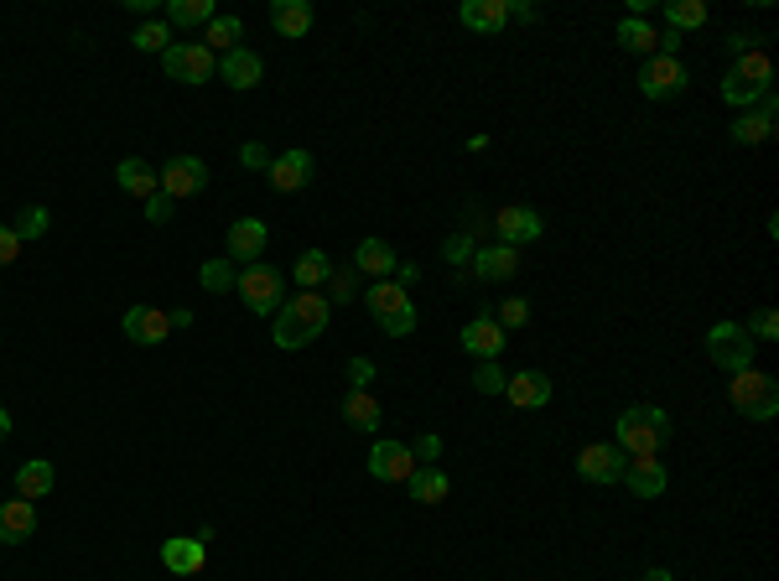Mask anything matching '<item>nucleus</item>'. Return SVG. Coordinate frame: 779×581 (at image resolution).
Returning <instances> with one entry per match:
<instances>
[{
    "label": "nucleus",
    "mask_w": 779,
    "mask_h": 581,
    "mask_svg": "<svg viewBox=\"0 0 779 581\" xmlns=\"http://www.w3.org/2000/svg\"><path fill=\"white\" fill-rule=\"evenodd\" d=\"M328 317H332V306L323 291H297L291 302H281L271 338H276V349H286V353L307 349V343H317V338L328 332Z\"/></svg>",
    "instance_id": "nucleus-1"
},
{
    "label": "nucleus",
    "mask_w": 779,
    "mask_h": 581,
    "mask_svg": "<svg viewBox=\"0 0 779 581\" xmlns=\"http://www.w3.org/2000/svg\"><path fill=\"white\" fill-rule=\"evenodd\" d=\"M665 442H670V416L661 405H629L618 416V452L624 457H661Z\"/></svg>",
    "instance_id": "nucleus-2"
},
{
    "label": "nucleus",
    "mask_w": 779,
    "mask_h": 581,
    "mask_svg": "<svg viewBox=\"0 0 779 581\" xmlns=\"http://www.w3.org/2000/svg\"><path fill=\"white\" fill-rule=\"evenodd\" d=\"M364 306H369V317L379 323V332H390V338H411V332H416V302H411V291H401L395 280H369V286H364Z\"/></svg>",
    "instance_id": "nucleus-3"
},
{
    "label": "nucleus",
    "mask_w": 779,
    "mask_h": 581,
    "mask_svg": "<svg viewBox=\"0 0 779 581\" xmlns=\"http://www.w3.org/2000/svg\"><path fill=\"white\" fill-rule=\"evenodd\" d=\"M728 400L738 405V416H749V420H775V416H779V384H775V374H758L754 364L732 374Z\"/></svg>",
    "instance_id": "nucleus-4"
},
{
    "label": "nucleus",
    "mask_w": 779,
    "mask_h": 581,
    "mask_svg": "<svg viewBox=\"0 0 779 581\" xmlns=\"http://www.w3.org/2000/svg\"><path fill=\"white\" fill-rule=\"evenodd\" d=\"M235 291H239V302L250 306L255 317H276V312H281V302H286V276L276 270V265L255 260V265H244V270H239Z\"/></svg>",
    "instance_id": "nucleus-5"
},
{
    "label": "nucleus",
    "mask_w": 779,
    "mask_h": 581,
    "mask_svg": "<svg viewBox=\"0 0 779 581\" xmlns=\"http://www.w3.org/2000/svg\"><path fill=\"white\" fill-rule=\"evenodd\" d=\"M707 358L723 374H738L754 364V338L743 332V323H717L707 332Z\"/></svg>",
    "instance_id": "nucleus-6"
},
{
    "label": "nucleus",
    "mask_w": 779,
    "mask_h": 581,
    "mask_svg": "<svg viewBox=\"0 0 779 581\" xmlns=\"http://www.w3.org/2000/svg\"><path fill=\"white\" fill-rule=\"evenodd\" d=\"M162 63H166V78H177V84H209V78H218V58L203 42H172L162 52Z\"/></svg>",
    "instance_id": "nucleus-7"
},
{
    "label": "nucleus",
    "mask_w": 779,
    "mask_h": 581,
    "mask_svg": "<svg viewBox=\"0 0 779 581\" xmlns=\"http://www.w3.org/2000/svg\"><path fill=\"white\" fill-rule=\"evenodd\" d=\"M156 187H162L172 203L198 198V192L209 187V162H203V156H172L166 166H156Z\"/></svg>",
    "instance_id": "nucleus-8"
},
{
    "label": "nucleus",
    "mask_w": 779,
    "mask_h": 581,
    "mask_svg": "<svg viewBox=\"0 0 779 581\" xmlns=\"http://www.w3.org/2000/svg\"><path fill=\"white\" fill-rule=\"evenodd\" d=\"M686 78H691V73H686L681 58H661V52H655V58L639 63V93H644V99H676V93L686 89Z\"/></svg>",
    "instance_id": "nucleus-9"
},
{
    "label": "nucleus",
    "mask_w": 779,
    "mask_h": 581,
    "mask_svg": "<svg viewBox=\"0 0 779 581\" xmlns=\"http://www.w3.org/2000/svg\"><path fill=\"white\" fill-rule=\"evenodd\" d=\"M120 332L136 343V349H156V343H166L172 338V312H162V306H125V317H120Z\"/></svg>",
    "instance_id": "nucleus-10"
},
{
    "label": "nucleus",
    "mask_w": 779,
    "mask_h": 581,
    "mask_svg": "<svg viewBox=\"0 0 779 581\" xmlns=\"http://www.w3.org/2000/svg\"><path fill=\"white\" fill-rule=\"evenodd\" d=\"M364 472H369L375 483H411L416 452H411L405 442H375V452L364 457Z\"/></svg>",
    "instance_id": "nucleus-11"
},
{
    "label": "nucleus",
    "mask_w": 779,
    "mask_h": 581,
    "mask_svg": "<svg viewBox=\"0 0 779 581\" xmlns=\"http://www.w3.org/2000/svg\"><path fill=\"white\" fill-rule=\"evenodd\" d=\"M494 233H499V244H510V250H525V244H536V239L545 233V224H541V213H536V209H525V203H510V209L494 213Z\"/></svg>",
    "instance_id": "nucleus-12"
},
{
    "label": "nucleus",
    "mask_w": 779,
    "mask_h": 581,
    "mask_svg": "<svg viewBox=\"0 0 779 581\" xmlns=\"http://www.w3.org/2000/svg\"><path fill=\"white\" fill-rule=\"evenodd\" d=\"M624 452L614 442H592L577 452V478H588V483H618L624 478Z\"/></svg>",
    "instance_id": "nucleus-13"
},
{
    "label": "nucleus",
    "mask_w": 779,
    "mask_h": 581,
    "mask_svg": "<svg viewBox=\"0 0 779 581\" xmlns=\"http://www.w3.org/2000/svg\"><path fill=\"white\" fill-rule=\"evenodd\" d=\"M312 172H317L312 151H302V146H297V151L271 156V172H265V177H271V187H276V192H302V187L312 182Z\"/></svg>",
    "instance_id": "nucleus-14"
},
{
    "label": "nucleus",
    "mask_w": 779,
    "mask_h": 581,
    "mask_svg": "<svg viewBox=\"0 0 779 581\" xmlns=\"http://www.w3.org/2000/svg\"><path fill=\"white\" fill-rule=\"evenodd\" d=\"M265 239H271V229H265L260 218H235V224H229V239H224V255L235 260V265H255V260L265 255Z\"/></svg>",
    "instance_id": "nucleus-15"
},
{
    "label": "nucleus",
    "mask_w": 779,
    "mask_h": 581,
    "mask_svg": "<svg viewBox=\"0 0 779 581\" xmlns=\"http://www.w3.org/2000/svg\"><path fill=\"white\" fill-rule=\"evenodd\" d=\"M504 400H510L515 411H545V405H551V374H541V369L510 374V384H504Z\"/></svg>",
    "instance_id": "nucleus-16"
},
{
    "label": "nucleus",
    "mask_w": 779,
    "mask_h": 581,
    "mask_svg": "<svg viewBox=\"0 0 779 581\" xmlns=\"http://www.w3.org/2000/svg\"><path fill=\"white\" fill-rule=\"evenodd\" d=\"M775 119H779V99L769 93L758 110H743V115L732 119V140H738V146H764V140H775V130H779Z\"/></svg>",
    "instance_id": "nucleus-17"
},
{
    "label": "nucleus",
    "mask_w": 779,
    "mask_h": 581,
    "mask_svg": "<svg viewBox=\"0 0 779 581\" xmlns=\"http://www.w3.org/2000/svg\"><path fill=\"white\" fill-rule=\"evenodd\" d=\"M504 343H510V332L494 323V312H478V317L463 327V349H468L478 364H483V358H499Z\"/></svg>",
    "instance_id": "nucleus-18"
},
{
    "label": "nucleus",
    "mask_w": 779,
    "mask_h": 581,
    "mask_svg": "<svg viewBox=\"0 0 779 581\" xmlns=\"http://www.w3.org/2000/svg\"><path fill=\"white\" fill-rule=\"evenodd\" d=\"M618 483H629V493H634V498H661L665 483H670V472H665L661 457H629Z\"/></svg>",
    "instance_id": "nucleus-19"
},
{
    "label": "nucleus",
    "mask_w": 779,
    "mask_h": 581,
    "mask_svg": "<svg viewBox=\"0 0 779 581\" xmlns=\"http://www.w3.org/2000/svg\"><path fill=\"white\" fill-rule=\"evenodd\" d=\"M162 566L172 571V577H198L203 566H209V545L198 535H177L162 545Z\"/></svg>",
    "instance_id": "nucleus-20"
},
{
    "label": "nucleus",
    "mask_w": 779,
    "mask_h": 581,
    "mask_svg": "<svg viewBox=\"0 0 779 581\" xmlns=\"http://www.w3.org/2000/svg\"><path fill=\"white\" fill-rule=\"evenodd\" d=\"M260 73H265V63H260V52H250V47H235V52H224L218 58V78L229 84V89H255Z\"/></svg>",
    "instance_id": "nucleus-21"
},
{
    "label": "nucleus",
    "mask_w": 779,
    "mask_h": 581,
    "mask_svg": "<svg viewBox=\"0 0 779 581\" xmlns=\"http://www.w3.org/2000/svg\"><path fill=\"white\" fill-rule=\"evenodd\" d=\"M37 535V504L32 498H11L0 504V545H22Z\"/></svg>",
    "instance_id": "nucleus-22"
},
{
    "label": "nucleus",
    "mask_w": 779,
    "mask_h": 581,
    "mask_svg": "<svg viewBox=\"0 0 779 581\" xmlns=\"http://www.w3.org/2000/svg\"><path fill=\"white\" fill-rule=\"evenodd\" d=\"M395 265H401V255H395L385 239H359V250H354V270H359V276L390 280V276H395Z\"/></svg>",
    "instance_id": "nucleus-23"
},
{
    "label": "nucleus",
    "mask_w": 779,
    "mask_h": 581,
    "mask_svg": "<svg viewBox=\"0 0 779 581\" xmlns=\"http://www.w3.org/2000/svg\"><path fill=\"white\" fill-rule=\"evenodd\" d=\"M519 270V250L510 244H483V250H473V276L478 280H510Z\"/></svg>",
    "instance_id": "nucleus-24"
},
{
    "label": "nucleus",
    "mask_w": 779,
    "mask_h": 581,
    "mask_svg": "<svg viewBox=\"0 0 779 581\" xmlns=\"http://www.w3.org/2000/svg\"><path fill=\"white\" fill-rule=\"evenodd\" d=\"M115 187L125 192V198H151L156 192V166L151 162H141V156H125V162L115 166Z\"/></svg>",
    "instance_id": "nucleus-25"
},
{
    "label": "nucleus",
    "mask_w": 779,
    "mask_h": 581,
    "mask_svg": "<svg viewBox=\"0 0 779 581\" xmlns=\"http://www.w3.org/2000/svg\"><path fill=\"white\" fill-rule=\"evenodd\" d=\"M457 22L468 26V31H504L510 26V0H468L457 11Z\"/></svg>",
    "instance_id": "nucleus-26"
},
{
    "label": "nucleus",
    "mask_w": 779,
    "mask_h": 581,
    "mask_svg": "<svg viewBox=\"0 0 779 581\" xmlns=\"http://www.w3.org/2000/svg\"><path fill=\"white\" fill-rule=\"evenodd\" d=\"M52 483H58V472H52V463L48 457H32V463H22L16 467V498H48L52 493Z\"/></svg>",
    "instance_id": "nucleus-27"
},
{
    "label": "nucleus",
    "mask_w": 779,
    "mask_h": 581,
    "mask_svg": "<svg viewBox=\"0 0 779 581\" xmlns=\"http://www.w3.org/2000/svg\"><path fill=\"white\" fill-rule=\"evenodd\" d=\"M732 78L749 84V89H775V63H769V52H764V47H749V52L732 63Z\"/></svg>",
    "instance_id": "nucleus-28"
},
{
    "label": "nucleus",
    "mask_w": 779,
    "mask_h": 581,
    "mask_svg": "<svg viewBox=\"0 0 779 581\" xmlns=\"http://www.w3.org/2000/svg\"><path fill=\"white\" fill-rule=\"evenodd\" d=\"M338 411H343V420H349L354 431H379V420H385V416H379V400H375V390H349Z\"/></svg>",
    "instance_id": "nucleus-29"
},
{
    "label": "nucleus",
    "mask_w": 779,
    "mask_h": 581,
    "mask_svg": "<svg viewBox=\"0 0 779 581\" xmlns=\"http://www.w3.org/2000/svg\"><path fill=\"white\" fill-rule=\"evenodd\" d=\"M323 296H328V306H349L364 296V276H359L354 265H332L328 280H323Z\"/></svg>",
    "instance_id": "nucleus-30"
},
{
    "label": "nucleus",
    "mask_w": 779,
    "mask_h": 581,
    "mask_svg": "<svg viewBox=\"0 0 779 581\" xmlns=\"http://www.w3.org/2000/svg\"><path fill=\"white\" fill-rule=\"evenodd\" d=\"M271 26H276L281 37H291V42H297V37H307L312 5H307V0H276V5H271Z\"/></svg>",
    "instance_id": "nucleus-31"
},
{
    "label": "nucleus",
    "mask_w": 779,
    "mask_h": 581,
    "mask_svg": "<svg viewBox=\"0 0 779 581\" xmlns=\"http://www.w3.org/2000/svg\"><path fill=\"white\" fill-rule=\"evenodd\" d=\"M328 270H332L328 250H302V255H297V265H291V280H297V291H323Z\"/></svg>",
    "instance_id": "nucleus-32"
},
{
    "label": "nucleus",
    "mask_w": 779,
    "mask_h": 581,
    "mask_svg": "<svg viewBox=\"0 0 779 581\" xmlns=\"http://www.w3.org/2000/svg\"><path fill=\"white\" fill-rule=\"evenodd\" d=\"M405 489H411V498H416V504H442V498L452 493V478L442 472V467H416Z\"/></svg>",
    "instance_id": "nucleus-33"
},
{
    "label": "nucleus",
    "mask_w": 779,
    "mask_h": 581,
    "mask_svg": "<svg viewBox=\"0 0 779 581\" xmlns=\"http://www.w3.org/2000/svg\"><path fill=\"white\" fill-rule=\"evenodd\" d=\"M618 42H624V52L650 58V52H661V31L644 22V16H624V22H618Z\"/></svg>",
    "instance_id": "nucleus-34"
},
{
    "label": "nucleus",
    "mask_w": 779,
    "mask_h": 581,
    "mask_svg": "<svg viewBox=\"0 0 779 581\" xmlns=\"http://www.w3.org/2000/svg\"><path fill=\"white\" fill-rule=\"evenodd\" d=\"M235 280H239V270H235V260H229V255L203 260V265H198V286H203L209 296H218V291H235Z\"/></svg>",
    "instance_id": "nucleus-35"
},
{
    "label": "nucleus",
    "mask_w": 779,
    "mask_h": 581,
    "mask_svg": "<svg viewBox=\"0 0 779 581\" xmlns=\"http://www.w3.org/2000/svg\"><path fill=\"white\" fill-rule=\"evenodd\" d=\"M213 16V0H166V26H209Z\"/></svg>",
    "instance_id": "nucleus-36"
},
{
    "label": "nucleus",
    "mask_w": 779,
    "mask_h": 581,
    "mask_svg": "<svg viewBox=\"0 0 779 581\" xmlns=\"http://www.w3.org/2000/svg\"><path fill=\"white\" fill-rule=\"evenodd\" d=\"M665 26H670V31L707 26V0H665Z\"/></svg>",
    "instance_id": "nucleus-37"
},
{
    "label": "nucleus",
    "mask_w": 779,
    "mask_h": 581,
    "mask_svg": "<svg viewBox=\"0 0 779 581\" xmlns=\"http://www.w3.org/2000/svg\"><path fill=\"white\" fill-rule=\"evenodd\" d=\"M239 37H244V22H239V16H213L209 22V52H218V58H224V52H235L239 47Z\"/></svg>",
    "instance_id": "nucleus-38"
},
{
    "label": "nucleus",
    "mask_w": 779,
    "mask_h": 581,
    "mask_svg": "<svg viewBox=\"0 0 779 581\" xmlns=\"http://www.w3.org/2000/svg\"><path fill=\"white\" fill-rule=\"evenodd\" d=\"M11 229L22 233V244H32V239H42V233L52 229V213L42 209V203H32V209L16 213V224H11Z\"/></svg>",
    "instance_id": "nucleus-39"
},
{
    "label": "nucleus",
    "mask_w": 779,
    "mask_h": 581,
    "mask_svg": "<svg viewBox=\"0 0 779 581\" xmlns=\"http://www.w3.org/2000/svg\"><path fill=\"white\" fill-rule=\"evenodd\" d=\"M504 384H510V374L499 369V358H483V364L473 369V390H478V395H504Z\"/></svg>",
    "instance_id": "nucleus-40"
},
{
    "label": "nucleus",
    "mask_w": 779,
    "mask_h": 581,
    "mask_svg": "<svg viewBox=\"0 0 779 581\" xmlns=\"http://www.w3.org/2000/svg\"><path fill=\"white\" fill-rule=\"evenodd\" d=\"M743 332H749L754 343H775V338H779V312H775V306H758L754 317L743 323Z\"/></svg>",
    "instance_id": "nucleus-41"
},
{
    "label": "nucleus",
    "mask_w": 779,
    "mask_h": 581,
    "mask_svg": "<svg viewBox=\"0 0 779 581\" xmlns=\"http://www.w3.org/2000/svg\"><path fill=\"white\" fill-rule=\"evenodd\" d=\"M130 42L141 47V52H166V47H172V26H166V22H141Z\"/></svg>",
    "instance_id": "nucleus-42"
},
{
    "label": "nucleus",
    "mask_w": 779,
    "mask_h": 581,
    "mask_svg": "<svg viewBox=\"0 0 779 581\" xmlns=\"http://www.w3.org/2000/svg\"><path fill=\"white\" fill-rule=\"evenodd\" d=\"M473 250H478V244H473V233H448L442 260H448V265H473Z\"/></svg>",
    "instance_id": "nucleus-43"
},
{
    "label": "nucleus",
    "mask_w": 779,
    "mask_h": 581,
    "mask_svg": "<svg viewBox=\"0 0 779 581\" xmlns=\"http://www.w3.org/2000/svg\"><path fill=\"white\" fill-rule=\"evenodd\" d=\"M494 323L499 327H525V323H530V302H525V296H510V302L499 306Z\"/></svg>",
    "instance_id": "nucleus-44"
},
{
    "label": "nucleus",
    "mask_w": 779,
    "mask_h": 581,
    "mask_svg": "<svg viewBox=\"0 0 779 581\" xmlns=\"http://www.w3.org/2000/svg\"><path fill=\"white\" fill-rule=\"evenodd\" d=\"M22 233L11 229V224H0V270H5V265H16V260H22Z\"/></svg>",
    "instance_id": "nucleus-45"
},
{
    "label": "nucleus",
    "mask_w": 779,
    "mask_h": 581,
    "mask_svg": "<svg viewBox=\"0 0 779 581\" xmlns=\"http://www.w3.org/2000/svg\"><path fill=\"white\" fill-rule=\"evenodd\" d=\"M239 162L250 166V172H271V151H265L260 140H244V146H239Z\"/></svg>",
    "instance_id": "nucleus-46"
},
{
    "label": "nucleus",
    "mask_w": 779,
    "mask_h": 581,
    "mask_svg": "<svg viewBox=\"0 0 779 581\" xmlns=\"http://www.w3.org/2000/svg\"><path fill=\"white\" fill-rule=\"evenodd\" d=\"M172 198H166L162 187H156V192H151V198H146V224H166V218H172Z\"/></svg>",
    "instance_id": "nucleus-47"
},
{
    "label": "nucleus",
    "mask_w": 779,
    "mask_h": 581,
    "mask_svg": "<svg viewBox=\"0 0 779 581\" xmlns=\"http://www.w3.org/2000/svg\"><path fill=\"white\" fill-rule=\"evenodd\" d=\"M375 364H369V358H349V390H369V384H375Z\"/></svg>",
    "instance_id": "nucleus-48"
},
{
    "label": "nucleus",
    "mask_w": 779,
    "mask_h": 581,
    "mask_svg": "<svg viewBox=\"0 0 779 581\" xmlns=\"http://www.w3.org/2000/svg\"><path fill=\"white\" fill-rule=\"evenodd\" d=\"M390 280H395L401 291H411V286L422 280V270H416V265H405V260H401V265H395V276H390Z\"/></svg>",
    "instance_id": "nucleus-49"
},
{
    "label": "nucleus",
    "mask_w": 779,
    "mask_h": 581,
    "mask_svg": "<svg viewBox=\"0 0 779 581\" xmlns=\"http://www.w3.org/2000/svg\"><path fill=\"white\" fill-rule=\"evenodd\" d=\"M541 11L530 5V0H510V22H536Z\"/></svg>",
    "instance_id": "nucleus-50"
},
{
    "label": "nucleus",
    "mask_w": 779,
    "mask_h": 581,
    "mask_svg": "<svg viewBox=\"0 0 779 581\" xmlns=\"http://www.w3.org/2000/svg\"><path fill=\"white\" fill-rule=\"evenodd\" d=\"M749 47H758V37H749V31H732V37H728V52H732V58H743Z\"/></svg>",
    "instance_id": "nucleus-51"
},
{
    "label": "nucleus",
    "mask_w": 779,
    "mask_h": 581,
    "mask_svg": "<svg viewBox=\"0 0 779 581\" xmlns=\"http://www.w3.org/2000/svg\"><path fill=\"white\" fill-rule=\"evenodd\" d=\"M644 581H676V577H670L665 566H650V571H644Z\"/></svg>",
    "instance_id": "nucleus-52"
},
{
    "label": "nucleus",
    "mask_w": 779,
    "mask_h": 581,
    "mask_svg": "<svg viewBox=\"0 0 779 581\" xmlns=\"http://www.w3.org/2000/svg\"><path fill=\"white\" fill-rule=\"evenodd\" d=\"M5 437H11V411L0 405V442H5Z\"/></svg>",
    "instance_id": "nucleus-53"
}]
</instances>
